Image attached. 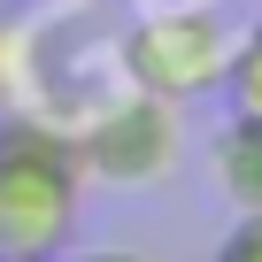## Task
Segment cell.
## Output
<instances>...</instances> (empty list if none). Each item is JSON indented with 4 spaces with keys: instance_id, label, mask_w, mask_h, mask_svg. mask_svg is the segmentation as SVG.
<instances>
[{
    "instance_id": "cell-3",
    "label": "cell",
    "mask_w": 262,
    "mask_h": 262,
    "mask_svg": "<svg viewBox=\"0 0 262 262\" xmlns=\"http://www.w3.org/2000/svg\"><path fill=\"white\" fill-rule=\"evenodd\" d=\"M70 139H77L85 185H116V193H155L185 162V123H178V108L155 100V93H131V85L100 93L70 123Z\"/></svg>"
},
{
    "instance_id": "cell-9",
    "label": "cell",
    "mask_w": 262,
    "mask_h": 262,
    "mask_svg": "<svg viewBox=\"0 0 262 262\" xmlns=\"http://www.w3.org/2000/svg\"><path fill=\"white\" fill-rule=\"evenodd\" d=\"M0 8H8V0H0Z\"/></svg>"
},
{
    "instance_id": "cell-7",
    "label": "cell",
    "mask_w": 262,
    "mask_h": 262,
    "mask_svg": "<svg viewBox=\"0 0 262 262\" xmlns=\"http://www.w3.org/2000/svg\"><path fill=\"white\" fill-rule=\"evenodd\" d=\"M62 262H139V254H108V247H93V254H62Z\"/></svg>"
},
{
    "instance_id": "cell-1",
    "label": "cell",
    "mask_w": 262,
    "mask_h": 262,
    "mask_svg": "<svg viewBox=\"0 0 262 262\" xmlns=\"http://www.w3.org/2000/svg\"><path fill=\"white\" fill-rule=\"evenodd\" d=\"M85 216V162L70 123L0 116V262H62Z\"/></svg>"
},
{
    "instance_id": "cell-8",
    "label": "cell",
    "mask_w": 262,
    "mask_h": 262,
    "mask_svg": "<svg viewBox=\"0 0 262 262\" xmlns=\"http://www.w3.org/2000/svg\"><path fill=\"white\" fill-rule=\"evenodd\" d=\"M0 108H8V54H0Z\"/></svg>"
},
{
    "instance_id": "cell-2",
    "label": "cell",
    "mask_w": 262,
    "mask_h": 262,
    "mask_svg": "<svg viewBox=\"0 0 262 262\" xmlns=\"http://www.w3.org/2000/svg\"><path fill=\"white\" fill-rule=\"evenodd\" d=\"M231 31H239V24L216 8V0H170V8L131 16L123 39H116L123 85H131V93H155V100H170V108L208 100V93L224 85Z\"/></svg>"
},
{
    "instance_id": "cell-6",
    "label": "cell",
    "mask_w": 262,
    "mask_h": 262,
    "mask_svg": "<svg viewBox=\"0 0 262 262\" xmlns=\"http://www.w3.org/2000/svg\"><path fill=\"white\" fill-rule=\"evenodd\" d=\"M208 262H262V216H231V231L216 239Z\"/></svg>"
},
{
    "instance_id": "cell-4",
    "label": "cell",
    "mask_w": 262,
    "mask_h": 262,
    "mask_svg": "<svg viewBox=\"0 0 262 262\" xmlns=\"http://www.w3.org/2000/svg\"><path fill=\"white\" fill-rule=\"evenodd\" d=\"M208 162H216V185L231 193V208H239V216H262V123L231 116V123L216 131Z\"/></svg>"
},
{
    "instance_id": "cell-5",
    "label": "cell",
    "mask_w": 262,
    "mask_h": 262,
    "mask_svg": "<svg viewBox=\"0 0 262 262\" xmlns=\"http://www.w3.org/2000/svg\"><path fill=\"white\" fill-rule=\"evenodd\" d=\"M216 93H224L231 116L262 123V16L231 31V62H224V85H216Z\"/></svg>"
}]
</instances>
